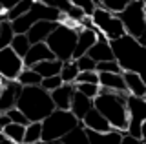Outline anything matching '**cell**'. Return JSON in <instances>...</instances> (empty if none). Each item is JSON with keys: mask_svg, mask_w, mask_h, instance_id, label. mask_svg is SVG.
I'll return each instance as SVG.
<instances>
[{"mask_svg": "<svg viewBox=\"0 0 146 144\" xmlns=\"http://www.w3.org/2000/svg\"><path fill=\"white\" fill-rule=\"evenodd\" d=\"M58 142H64V144H73V142H86L88 144V137H86V131H84V126L80 122L75 126V128H71L70 131L66 135H62L60 141Z\"/></svg>", "mask_w": 146, "mask_h": 144, "instance_id": "d4e9b609", "label": "cell"}, {"mask_svg": "<svg viewBox=\"0 0 146 144\" xmlns=\"http://www.w3.org/2000/svg\"><path fill=\"white\" fill-rule=\"evenodd\" d=\"M22 84L17 79L13 80H4V84L0 86V113H6L9 108L17 106V98L20 95Z\"/></svg>", "mask_w": 146, "mask_h": 144, "instance_id": "8fae6325", "label": "cell"}, {"mask_svg": "<svg viewBox=\"0 0 146 144\" xmlns=\"http://www.w3.org/2000/svg\"><path fill=\"white\" fill-rule=\"evenodd\" d=\"M97 40V29L91 26V28H82L79 26L77 29V42H75V49H73V58L86 55L88 49L93 46V42Z\"/></svg>", "mask_w": 146, "mask_h": 144, "instance_id": "4fadbf2b", "label": "cell"}, {"mask_svg": "<svg viewBox=\"0 0 146 144\" xmlns=\"http://www.w3.org/2000/svg\"><path fill=\"white\" fill-rule=\"evenodd\" d=\"M6 113H7V117H9V120H11V122H17V124H22V126H26L27 122H29V120H27V117L22 113L17 106L15 108H9Z\"/></svg>", "mask_w": 146, "mask_h": 144, "instance_id": "e575fe53", "label": "cell"}, {"mask_svg": "<svg viewBox=\"0 0 146 144\" xmlns=\"http://www.w3.org/2000/svg\"><path fill=\"white\" fill-rule=\"evenodd\" d=\"M60 84H62L60 75H51V77H44L42 80H40V86H42L44 89H48V91H51V89L58 88Z\"/></svg>", "mask_w": 146, "mask_h": 144, "instance_id": "8d00e7d4", "label": "cell"}, {"mask_svg": "<svg viewBox=\"0 0 146 144\" xmlns=\"http://www.w3.org/2000/svg\"><path fill=\"white\" fill-rule=\"evenodd\" d=\"M113 58L121 66L122 71H133V73L143 75L144 67V44L139 42L131 35H121L119 38L110 40Z\"/></svg>", "mask_w": 146, "mask_h": 144, "instance_id": "7a4b0ae2", "label": "cell"}, {"mask_svg": "<svg viewBox=\"0 0 146 144\" xmlns=\"http://www.w3.org/2000/svg\"><path fill=\"white\" fill-rule=\"evenodd\" d=\"M131 0H99V4L108 11H113V13H119L124 6H128Z\"/></svg>", "mask_w": 146, "mask_h": 144, "instance_id": "d6a6232c", "label": "cell"}, {"mask_svg": "<svg viewBox=\"0 0 146 144\" xmlns=\"http://www.w3.org/2000/svg\"><path fill=\"white\" fill-rule=\"evenodd\" d=\"M86 55H88L90 58H93L95 62H100V60H111V58H113L110 40L104 37L100 31H97V40H95L93 46L88 49V53H86Z\"/></svg>", "mask_w": 146, "mask_h": 144, "instance_id": "9a60e30c", "label": "cell"}, {"mask_svg": "<svg viewBox=\"0 0 146 144\" xmlns=\"http://www.w3.org/2000/svg\"><path fill=\"white\" fill-rule=\"evenodd\" d=\"M24 142L26 144H35L40 142V120L27 122L24 128Z\"/></svg>", "mask_w": 146, "mask_h": 144, "instance_id": "f1b7e54d", "label": "cell"}, {"mask_svg": "<svg viewBox=\"0 0 146 144\" xmlns=\"http://www.w3.org/2000/svg\"><path fill=\"white\" fill-rule=\"evenodd\" d=\"M2 142H9V139L6 137V133H4L2 129H0V144H2Z\"/></svg>", "mask_w": 146, "mask_h": 144, "instance_id": "60d3db41", "label": "cell"}, {"mask_svg": "<svg viewBox=\"0 0 146 144\" xmlns=\"http://www.w3.org/2000/svg\"><path fill=\"white\" fill-rule=\"evenodd\" d=\"M95 71H97V73H100V71H106V73H122L121 66L117 64L115 58H111V60H100V62H97Z\"/></svg>", "mask_w": 146, "mask_h": 144, "instance_id": "4dcf8cb0", "label": "cell"}, {"mask_svg": "<svg viewBox=\"0 0 146 144\" xmlns=\"http://www.w3.org/2000/svg\"><path fill=\"white\" fill-rule=\"evenodd\" d=\"M60 66H62V60H58V58H49V60L36 62V64H33L31 67L44 79V77H51V75H58Z\"/></svg>", "mask_w": 146, "mask_h": 144, "instance_id": "7402d4cb", "label": "cell"}, {"mask_svg": "<svg viewBox=\"0 0 146 144\" xmlns=\"http://www.w3.org/2000/svg\"><path fill=\"white\" fill-rule=\"evenodd\" d=\"M17 108L27 117L29 122H33L48 117L55 110V104L48 89L36 84V86H22L20 95L17 98Z\"/></svg>", "mask_w": 146, "mask_h": 144, "instance_id": "3957f363", "label": "cell"}, {"mask_svg": "<svg viewBox=\"0 0 146 144\" xmlns=\"http://www.w3.org/2000/svg\"><path fill=\"white\" fill-rule=\"evenodd\" d=\"M122 80L126 86V93H131L135 97H146V86L143 75L133 73V71H122Z\"/></svg>", "mask_w": 146, "mask_h": 144, "instance_id": "ac0fdd59", "label": "cell"}, {"mask_svg": "<svg viewBox=\"0 0 146 144\" xmlns=\"http://www.w3.org/2000/svg\"><path fill=\"white\" fill-rule=\"evenodd\" d=\"M13 35H15V31H13V28H11V22L9 20L0 22V49L7 48L9 44H11Z\"/></svg>", "mask_w": 146, "mask_h": 144, "instance_id": "f546056e", "label": "cell"}, {"mask_svg": "<svg viewBox=\"0 0 146 144\" xmlns=\"http://www.w3.org/2000/svg\"><path fill=\"white\" fill-rule=\"evenodd\" d=\"M17 2H20V0H0V9H2V11H7L9 7H13Z\"/></svg>", "mask_w": 146, "mask_h": 144, "instance_id": "ab89813d", "label": "cell"}, {"mask_svg": "<svg viewBox=\"0 0 146 144\" xmlns=\"http://www.w3.org/2000/svg\"><path fill=\"white\" fill-rule=\"evenodd\" d=\"M73 91H75V86H73V84H68V82H62L58 88L51 89L49 95H51V100H53L55 108H58V110H70Z\"/></svg>", "mask_w": 146, "mask_h": 144, "instance_id": "e0dca14e", "label": "cell"}, {"mask_svg": "<svg viewBox=\"0 0 146 144\" xmlns=\"http://www.w3.org/2000/svg\"><path fill=\"white\" fill-rule=\"evenodd\" d=\"M22 57H18L11 48H2L0 49V75L6 80H13L18 77V73L22 71Z\"/></svg>", "mask_w": 146, "mask_h": 144, "instance_id": "30bf717a", "label": "cell"}, {"mask_svg": "<svg viewBox=\"0 0 146 144\" xmlns=\"http://www.w3.org/2000/svg\"><path fill=\"white\" fill-rule=\"evenodd\" d=\"M33 2L35 0H20V2H17L13 7H9L7 11H4V15H6V20H15L17 17H20V15H24V13L29 9L31 6H33Z\"/></svg>", "mask_w": 146, "mask_h": 144, "instance_id": "83f0119b", "label": "cell"}, {"mask_svg": "<svg viewBox=\"0 0 146 144\" xmlns=\"http://www.w3.org/2000/svg\"><path fill=\"white\" fill-rule=\"evenodd\" d=\"M91 2H93L95 6H100V4H99V0H91Z\"/></svg>", "mask_w": 146, "mask_h": 144, "instance_id": "b9f144b4", "label": "cell"}, {"mask_svg": "<svg viewBox=\"0 0 146 144\" xmlns=\"http://www.w3.org/2000/svg\"><path fill=\"white\" fill-rule=\"evenodd\" d=\"M24 128H26V126H22V124L7 122V124L2 128V131L6 133V137L9 139V142L20 144V142H24Z\"/></svg>", "mask_w": 146, "mask_h": 144, "instance_id": "cb8c5ba5", "label": "cell"}, {"mask_svg": "<svg viewBox=\"0 0 146 144\" xmlns=\"http://www.w3.org/2000/svg\"><path fill=\"white\" fill-rule=\"evenodd\" d=\"M91 108H93V98L82 95L80 91L75 89L73 95H71V102H70V111H71V113L80 120L82 117L86 115V111H90Z\"/></svg>", "mask_w": 146, "mask_h": 144, "instance_id": "ffe728a7", "label": "cell"}, {"mask_svg": "<svg viewBox=\"0 0 146 144\" xmlns=\"http://www.w3.org/2000/svg\"><path fill=\"white\" fill-rule=\"evenodd\" d=\"M77 73H79V67H77V62H75V58H70V60H62L60 71H58V75H60L62 82L73 84V82H75V77H77Z\"/></svg>", "mask_w": 146, "mask_h": 144, "instance_id": "603a6c76", "label": "cell"}, {"mask_svg": "<svg viewBox=\"0 0 146 144\" xmlns=\"http://www.w3.org/2000/svg\"><path fill=\"white\" fill-rule=\"evenodd\" d=\"M90 20H91V24H93V28L97 31H100L108 40L119 38L121 35L126 33L121 18L117 17V13L104 9L102 6H95V9L91 11V15H90Z\"/></svg>", "mask_w": 146, "mask_h": 144, "instance_id": "ba28073f", "label": "cell"}, {"mask_svg": "<svg viewBox=\"0 0 146 144\" xmlns=\"http://www.w3.org/2000/svg\"><path fill=\"white\" fill-rule=\"evenodd\" d=\"M38 20L64 22L66 20V15H62L60 11L46 6V4L40 2V0H35L33 6H31L24 15L17 17L15 20H11V28H13L15 33H26V31L31 28V24H35V22H38Z\"/></svg>", "mask_w": 146, "mask_h": 144, "instance_id": "52a82bcc", "label": "cell"}, {"mask_svg": "<svg viewBox=\"0 0 146 144\" xmlns=\"http://www.w3.org/2000/svg\"><path fill=\"white\" fill-rule=\"evenodd\" d=\"M40 2H44L46 6H49V7H53V9L60 11L62 15H66V18L77 22V24H79V22L86 17L84 9L79 7V6H75V4H71L70 0H40Z\"/></svg>", "mask_w": 146, "mask_h": 144, "instance_id": "7c38bea8", "label": "cell"}, {"mask_svg": "<svg viewBox=\"0 0 146 144\" xmlns=\"http://www.w3.org/2000/svg\"><path fill=\"white\" fill-rule=\"evenodd\" d=\"M75 62H77V67H79V71H95V66H97V62H95L93 58H90L88 55L77 57Z\"/></svg>", "mask_w": 146, "mask_h": 144, "instance_id": "836d02e7", "label": "cell"}, {"mask_svg": "<svg viewBox=\"0 0 146 144\" xmlns=\"http://www.w3.org/2000/svg\"><path fill=\"white\" fill-rule=\"evenodd\" d=\"M58 22H53V20H38L35 24H31V28L26 31V37L29 40V44H35V42H44L46 37L55 29Z\"/></svg>", "mask_w": 146, "mask_h": 144, "instance_id": "2e32d148", "label": "cell"}, {"mask_svg": "<svg viewBox=\"0 0 146 144\" xmlns=\"http://www.w3.org/2000/svg\"><path fill=\"white\" fill-rule=\"evenodd\" d=\"M93 108L102 113V117L110 122L111 128L126 131V126H128L126 93L99 88V93L93 97Z\"/></svg>", "mask_w": 146, "mask_h": 144, "instance_id": "6da1fadb", "label": "cell"}, {"mask_svg": "<svg viewBox=\"0 0 146 144\" xmlns=\"http://www.w3.org/2000/svg\"><path fill=\"white\" fill-rule=\"evenodd\" d=\"M75 82H91V84H99V73L97 71H79L75 77ZM73 82V84H75Z\"/></svg>", "mask_w": 146, "mask_h": 144, "instance_id": "d590c367", "label": "cell"}, {"mask_svg": "<svg viewBox=\"0 0 146 144\" xmlns=\"http://www.w3.org/2000/svg\"><path fill=\"white\" fill-rule=\"evenodd\" d=\"M99 86L111 89V91H121L126 93V86L124 80H122V73H106V71H100L99 73Z\"/></svg>", "mask_w": 146, "mask_h": 144, "instance_id": "44dd1931", "label": "cell"}, {"mask_svg": "<svg viewBox=\"0 0 146 144\" xmlns=\"http://www.w3.org/2000/svg\"><path fill=\"white\" fill-rule=\"evenodd\" d=\"M121 142H122V144H143L137 137H133V135H130V133H124V135H122Z\"/></svg>", "mask_w": 146, "mask_h": 144, "instance_id": "f35d334b", "label": "cell"}, {"mask_svg": "<svg viewBox=\"0 0 146 144\" xmlns=\"http://www.w3.org/2000/svg\"><path fill=\"white\" fill-rule=\"evenodd\" d=\"M0 13H2V9H0Z\"/></svg>", "mask_w": 146, "mask_h": 144, "instance_id": "7bdbcfd3", "label": "cell"}, {"mask_svg": "<svg viewBox=\"0 0 146 144\" xmlns=\"http://www.w3.org/2000/svg\"><path fill=\"white\" fill-rule=\"evenodd\" d=\"M80 124L84 126V128H90V129H97V131H108L111 126L106 119L102 117L99 110H95V108H91L90 111H86V115L80 119Z\"/></svg>", "mask_w": 146, "mask_h": 144, "instance_id": "d6986e66", "label": "cell"}, {"mask_svg": "<svg viewBox=\"0 0 146 144\" xmlns=\"http://www.w3.org/2000/svg\"><path fill=\"white\" fill-rule=\"evenodd\" d=\"M75 86L77 91H80L82 95H86V97H90V98H93L95 95L99 93V84H91V82H75L73 84Z\"/></svg>", "mask_w": 146, "mask_h": 144, "instance_id": "1f68e13d", "label": "cell"}, {"mask_svg": "<svg viewBox=\"0 0 146 144\" xmlns=\"http://www.w3.org/2000/svg\"><path fill=\"white\" fill-rule=\"evenodd\" d=\"M17 80L22 84V86H36V84H40L42 77L36 73L33 67H22V71L18 73Z\"/></svg>", "mask_w": 146, "mask_h": 144, "instance_id": "484cf974", "label": "cell"}, {"mask_svg": "<svg viewBox=\"0 0 146 144\" xmlns=\"http://www.w3.org/2000/svg\"><path fill=\"white\" fill-rule=\"evenodd\" d=\"M126 111H128L126 133L133 135L143 142V124L146 122V98L126 93Z\"/></svg>", "mask_w": 146, "mask_h": 144, "instance_id": "9c48e42d", "label": "cell"}, {"mask_svg": "<svg viewBox=\"0 0 146 144\" xmlns=\"http://www.w3.org/2000/svg\"><path fill=\"white\" fill-rule=\"evenodd\" d=\"M49 58H55V57H53L51 49L46 46V42H35V44H31L29 49L26 51V55L22 57V64H24V67H31L36 62L49 60Z\"/></svg>", "mask_w": 146, "mask_h": 144, "instance_id": "5bb4252c", "label": "cell"}, {"mask_svg": "<svg viewBox=\"0 0 146 144\" xmlns=\"http://www.w3.org/2000/svg\"><path fill=\"white\" fill-rule=\"evenodd\" d=\"M117 17L121 18L126 33L144 44V33H146V4H144V0H131L128 6H124L117 13Z\"/></svg>", "mask_w": 146, "mask_h": 144, "instance_id": "8992f818", "label": "cell"}, {"mask_svg": "<svg viewBox=\"0 0 146 144\" xmlns=\"http://www.w3.org/2000/svg\"><path fill=\"white\" fill-rule=\"evenodd\" d=\"M71 4H75V6H79V7H82V9H84V13L86 15H91V11L95 9V4L91 2V0H70Z\"/></svg>", "mask_w": 146, "mask_h": 144, "instance_id": "74e56055", "label": "cell"}, {"mask_svg": "<svg viewBox=\"0 0 146 144\" xmlns=\"http://www.w3.org/2000/svg\"><path fill=\"white\" fill-rule=\"evenodd\" d=\"M29 46L31 44H29V40H27L26 33H15L13 38H11V44H9V48H11L18 57H24L26 51L29 49Z\"/></svg>", "mask_w": 146, "mask_h": 144, "instance_id": "4316f807", "label": "cell"}, {"mask_svg": "<svg viewBox=\"0 0 146 144\" xmlns=\"http://www.w3.org/2000/svg\"><path fill=\"white\" fill-rule=\"evenodd\" d=\"M80 120L70 110H55L40 120V142H58L62 135L75 128Z\"/></svg>", "mask_w": 146, "mask_h": 144, "instance_id": "5b68a950", "label": "cell"}, {"mask_svg": "<svg viewBox=\"0 0 146 144\" xmlns=\"http://www.w3.org/2000/svg\"><path fill=\"white\" fill-rule=\"evenodd\" d=\"M77 29H79V24L66 18L64 22H58L55 26V29L46 37L44 42L51 49L55 58H58V60L73 58V49H75V42H77Z\"/></svg>", "mask_w": 146, "mask_h": 144, "instance_id": "277c9868", "label": "cell"}]
</instances>
